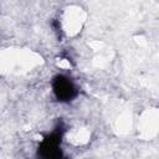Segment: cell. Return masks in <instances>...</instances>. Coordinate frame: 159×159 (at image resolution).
I'll return each mask as SVG.
<instances>
[{
  "mask_svg": "<svg viewBox=\"0 0 159 159\" xmlns=\"http://www.w3.org/2000/svg\"><path fill=\"white\" fill-rule=\"evenodd\" d=\"M37 154L41 159H63L62 128L61 127L48 133L40 142Z\"/></svg>",
  "mask_w": 159,
  "mask_h": 159,
  "instance_id": "1",
  "label": "cell"
},
{
  "mask_svg": "<svg viewBox=\"0 0 159 159\" xmlns=\"http://www.w3.org/2000/svg\"><path fill=\"white\" fill-rule=\"evenodd\" d=\"M51 86H52V92H53L55 97L60 102H71L78 94L75 82L65 75L55 76Z\"/></svg>",
  "mask_w": 159,
  "mask_h": 159,
  "instance_id": "2",
  "label": "cell"
}]
</instances>
